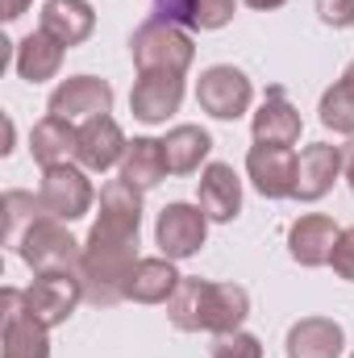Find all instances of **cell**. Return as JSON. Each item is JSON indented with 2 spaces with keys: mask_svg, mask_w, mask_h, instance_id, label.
<instances>
[{
  "mask_svg": "<svg viewBox=\"0 0 354 358\" xmlns=\"http://www.w3.org/2000/svg\"><path fill=\"white\" fill-rule=\"evenodd\" d=\"M250 317V292L242 283H213L200 275H183L179 292L167 300V321L179 334H229Z\"/></svg>",
  "mask_w": 354,
  "mask_h": 358,
  "instance_id": "cell-1",
  "label": "cell"
},
{
  "mask_svg": "<svg viewBox=\"0 0 354 358\" xmlns=\"http://www.w3.org/2000/svg\"><path fill=\"white\" fill-rule=\"evenodd\" d=\"M134 267H138V234L92 221L76 271L84 283V300H92L96 308H113L117 300H125V279Z\"/></svg>",
  "mask_w": 354,
  "mask_h": 358,
  "instance_id": "cell-2",
  "label": "cell"
},
{
  "mask_svg": "<svg viewBox=\"0 0 354 358\" xmlns=\"http://www.w3.org/2000/svg\"><path fill=\"white\" fill-rule=\"evenodd\" d=\"M129 59L138 76H187V67L196 63V46L183 25L150 17L129 34Z\"/></svg>",
  "mask_w": 354,
  "mask_h": 358,
  "instance_id": "cell-3",
  "label": "cell"
},
{
  "mask_svg": "<svg viewBox=\"0 0 354 358\" xmlns=\"http://www.w3.org/2000/svg\"><path fill=\"white\" fill-rule=\"evenodd\" d=\"M80 250H84V242H76L67 221H59L50 213L42 221H34L29 234L17 242V259L34 275H76L80 271Z\"/></svg>",
  "mask_w": 354,
  "mask_h": 358,
  "instance_id": "cell-4",
  "label": "cell"
},
{
  "mask_svg": "<svg viewBox=\"0 0 354 358\" xmlns=\"http://www.w3.org/2000/svg\"><path fill=\"white\" fill-rule=\"evenodd\" d=\"M196 104L213 117V121H238L250 113L255 104V84L242 67L234 63H213L200 71L196 80Z\"/></svg>",
  "mask_w": 354,
  "mask_h": 358,
  "instance_id": "cell-5",
  "label": "cell"
},
{
  "mask_svg": "<svg viewBox=\"0 0 354 358\" xmlns=\"http://www.w3.org/2000/svg\"><path fill=\"white\" fill-rule=\"evenodd\" d=\"M0 346L4 358H50V329L29 313L25 287L0 292Z\"/></svg>",
  "mask_w": 354,
  "mask_h": 358,
  "instance_id": "cell-6",
  "label": "cell"
},
{
  "mask_svg": "<svg viewBox=\"0 0 354 358\" xmlns=\"http://www.w3.org/2000/svg\"><path fill=\"white\" fill-rule=\"evenodd\" d=\"M92 171H84L80 163H55V167H42V183H38V196L46 204L50 217L59 221H80L88 217L92 204H96V187H92Z\"/></svg>",
  "mask_w": 354,
  "mask_h": 358,
  "instance_id": "cell-7",
  "label": "cell"
},
{
  "mask_svg": "<svg viewBox=\"0 0 354 358\" xmlns=\"http://www.w3.org/2000/svg\"><path fill=\"white\" fill-rule=\"evenodd\" d=\"M208 217L200 204H187V200H171L159 221H155V246L163 259L183 263V259H196L204 250V238H208Z\"/></svg>",
  "mask_w": 354,
  "mask_h": 358,
  "instance_id": "cell-8",
  "label": "cell"
},
{
  "mask_svg": "<svg viewBox=\"0 0 354 358\" xmlns=\"http://www.w3.org/2000/svg\"><path fill=\"white\" fill-rule=\"evenodd\" d=\"M113 84L108 80H100V76H67L59 88L50 92V100H46V113L50 117H63V121H92V117H104V113H113Z\"/></svg>",
  "mask_w": 354,
  "mask_h": 358,
  "instance_id": "cell-9",
  "label": "cell"
},
{
  "mask_svg": "<svg viewBox=\"0 0 354 358\" xmlns=\"http://www.w3.org/2000/svg\"><path fill=\"white\" fill-rule=\"evenodd\" d=\"M346 176V150L330 142H313L296 155V196L300 204H317L334 192V183Z\"/></svg>",
  "mask_w": 354,
  "mask_h": 358,
  "instance_id": "cell-10",
  "label": "cell"
},
{
  "mask_svg": "<svg viewBox=\"0 0 354 358\" xmlns=\"http://www.w3.org/2000/svg\"><path fill=\"white\" fill-rule=\"evenodd\" d=\"M84 300V283L80 275H34V283L25 287V304L29 313L46 325V329H59L76 317Z\"/></svg>",
  "mask_w": 354,
  "mask_h": 358,
  "instance_id": "cell-11",
  "label": "cell"
},
{
  "mask_svg": "<svg viewBox=\"0 0 354 358\" xmlns=\"http://www.w3.org/2000/svg\"><path fill=\"white\" fill-rule=\"evenodd\" d=\"M125 150H129V138L125 129L104 113V117H92L80 125V138H76V163L92 171V176H104L113 167L125 163Z\"/></svg>",
  "mask_w": 354,
  "mask_h": 358,
  "instance_id": "cell-12",
  "label": "cell"
},
{
  "mask_svg": "<svg viewBox=\"0 0 354 358\" xmlns=\"http://www.w3.org/2000/svg\"><path fill=\"white\" fill-rule=\"evenodd\" d=\"M246 179L263 200L296 196V150L292 146H250L246 150Z\"/></svg>",
  "mask_w": 354,
  "mask_h": 358,
  "instance_id": "cell-13",
  "label": "cell"
},
{
  "mask_svg": "<svg viewBox=\"0 0 354 358\" xmlns=\"http://www.w3.org/2000/svg\"><path fill=\"white\" fill-rule=\"evenodd\" d=\"M342 225L325 213H304L288 225V255L296 267H330V255H334V242H338Z\"/></svg>",
  "mask_w": 354,
  "mask_h": 358,
  "instance_id": "cell-14",
  "label": "cell"
},
{
  "mask_svg": "<svg viewBox=\"0 0 354 358\" xmlns=\"http://www.w3.org/2000/svg\"><path fill=\"white\" fill-rule=\"evenodd\" d=\"M250 134L259 146H296L304 134V121L296 104L283 96V88H267L263 104L250 113Z\"/></svg>",
  "mask_w": 354,
  "mask_h": 358,
  "instance_id": "cell-15",
  "label": "cell"
},
{
  "mask_svg": "<svg viewBox=\"0 0 354 358\" xmlns=\"http://www.w3.org/2000/svg\"><path fill=\"white\" fill-rule=\"evenodd\" d=\"M196 204L204 208V217L213 225H229L242 213V179L229 163H208L200 171V187H196Z\"/></svg>",
  "mask_w": 354,
  "mask_h": 358,
  "instance_id": "cell-16",
  "label": "cell"
},
{
  "mask_svg": "<svg viewBox=\"0 0 354 358\" xmlns=\"http://www.w3.org/2000/svg\"><path fill=\"white\" fill-rule=\"evenodd\" d=\"M288 358H342L346 355V329L334 317H300L288 338H283Z\"/></svg>",
  "mask_w": 354,
  "mask_h": 358,
  "instance_id": "cell-17",
  "label": "cell"
},
{
  "mask_svg": "<svg viewBox=\"0 0 354 358\" xmlns=\"http://www.w3.org/2000/svg\"><path fill=\"white\" fill-rule=\"evenodd\" d=\"M183 104V76H138L129 92V113L142 125H163Z\"/></svg>",
  "mask_w": 354,
  "mask_h": 358,
  "instance_id": "cell-18",
  "label": "cell"
},
{
  "mask_svg": "<svg viewBox=\"0 0 354 358\" xmlns=\"http://www.w3.org/2000/svg\"><path fill=\"white\" fill-rule=\"evenodd\" d=\"M63 55H67V46L59 38H50L46 29H34L13 46V71L25 84H46L63 71Z\"/></svg>",
  "mask_w": 354,
  "mask_h": 358,
  "instance_id": "cell-19",
  "label": "cell"
},
{
  "mask_svg": "<svg viewBox=\"0 0 354 358\" xmlns=\"http://www.w3.org/2000/svg\"><path fill=\"white\" fill-rule=\"evenodd\" d=\"M38 29H46L50 38H59L67 50L84 46L96 29V8L88 0H46L38 13Z\"/></svg>",
  "mask_w": 354,
  "mask_h": 358,
  "instance_id": "cell-20",
  "label": "cell"
},
{
  "mask_svg": "<svg viewBox=\"0 0 354 358\" xmlns=\"http://www.w3.org/2000/svg\"><path fill=\"white\" fill-rule=\"evenodd\" d=\"M179 283H183V275L176 271L171 259H163V255L138 259V267L125 279V300H134V304H167L179 292Z\"/></svg>",
  "mask_w": 354,
  "mask_h": 358,
  "instance_id": "cell-21",
  "label": "cell"
},
{
  "mask_svg": "<svg viewBox=\"0 0 354 358\" xmlns=\"http://www.w3.org/2000/svg\"><path fill=\"white\" fill-rule=\"evenodd\" d=\"M163 155H167V171H171V176H196V171L208 167L213 138H208V129H200V125H176V129H167V138H163Z\"/></svg>",
  "mask_w": 354,
  "mask_h": 358,
  "instance_id": "cell-22",
  "label": "cell"
},
{
  "mask_svg": "<svg viewBox=\"0 0 354 358\" xmlns=\"http://www.w3.org/2000/svg\"><path fill=\"white\" fill-rule=\"evenodd\" d=\"M142 187L129 183V179H108L100 187V213L96 221L100 225H113V229H129V234H142Z\"/></svg>",
  "mask_w": 354,
  "mask_h": 358,
  "instance_id": "cell-23",
  "label": "cell"
},
{
  "mask_svg": "<svg viewBox=\"0 0 354 358\" xmlns=\"http://www.w3.org/2000/svg\"><path fill=\"white\" fill-rule=\"evenodd\" d=\"M76 138L80 129L63 117H42L34 129H29V155L38 167H55V163H76Z\"/></svg>",
  "mask_w": 354,
  "mask_h": 358,
  "instance_id": "cell-24",
  "label": "cell"
},
{
  "mask_svg": "<svg viewBox=\"0 0 354 358\" xmlns=\"http://www.w3.org/2000/svg\"><path fill=\"white\" fill-rule=\"evenodd\" d=\"M167 176H171V171H167L163 138H134L129 150H125V163H121V179H129V183H138L142 192H150V187H159Z\"/></svg>",
  "mask_w": 354,
  "mask_h": 358,
  "instance_id": "cell-25",
  "label": "cell"
},
{
  "mask_svg": "<svg viewBox=\"0 0 354 358\" xmlns=\"http://www.w3.org/2000/svg\"><path fill=\"white\" fill-rule=\"evenodd\" d=\"M0 217H4V246L17 250V242L29 234V225L46 217V204H42V196H34V192L8 187V192L0 196Z\"/></svg>",
  "mask_w": 354,
  "mask_h": 358,
  "instance_id": "cell-26",
  "label": "cell"
},
{
  "mask_svg": "<svg viewBox=\"0 0 354 358\" xmlns=\"http://www.w3.org/2000/svg\"><path fill=\"white\" fill-rule=\"evenodd\" d=\"M317 117L330 134L338 138H354V80L342 71V80H334L330 88L321 92V104H317Z\"/></svg>",
  "mask_w": 354,
  "mask_h": 358,
  "instance_id": "cell-27",
  "label": "cell"
},
{
  "mask_svg": "<svg viewBox=\"0 0 354 358\" xmlns=\"http://www.w3.org/2000/svg\"><path fill=\"white\" fill-rule=\"evenodd\" d=\"M208 358H263V342L250 329H229V334H213Z\"/></svg>",
  "mask_w": 354,
  "mask_h": 358,
  "instance_id": "cell-28",
  "label": "cell"
},
{
  "mask_svg": "<svg viewBox=\"0 0 354 358\" xmlns=\"http://www.w3.org/2000/svg\"><path fill=\"white\" fill-rule=\"evenodd\" d=\"M238 13V0H196L192 8V25L187 29H200V34H213V29H225Z\"/></svg>",
  "mask_w": 354,
  "mask_h": 358,
  "instance_id": "cell-29",
  "label": "cell"
},
{
  "mask_svg": "<svg viewBox=\"0 0 354 358\" xmlns=\"http://www.w3.org/2000/svg\"><path fill=\"white\" fill-rule=\"evenodd\" d=\"M313 8H317L321 25H330V29H351L354 25V0H313Z\"/></svg>",
  "mask_w": 354,
  "mask_h": 358,
  "instance_id": "cell-30",
  "label": "cell"
},
{
  "mask_svg": "<svg viewBox=\"0 0 354 358\" xmlns=\"http://www.w3.org/2000/svg\"><path fill=\"white\" fill-rule=\"evenodd\" d=\"M330 267H334V275H338V279L354 283V225L338 234V242H334V255H330Z\"/></svg>",
  "mask_w": 354,
  "mask_h": 358,
  "instance_id": "cell-31",
  "label": "cell"
},
{
  "mask_svg": "<svg viewBox=\"0 0 354 358\" xmlns=\"http://www.w3.org/2000/svg\"><path fill=\"white\" fill-rule=\"evenodd\" d=\"M155 4V17H163V21H176V25H192V8H196V0H150Z\"/></svg>",
  "mask_w": 354,
  "mask_h": 358,
  "instance_id": "cell-32",
  "label": "cell"
},
{
  "mask_svg": "<svg viewBox=\"0 0 354 358\" xmlns=\"http://www.w3.org/2000/svg\"><path fill=\"white\" fill-rule=\"evenodd\" d=\"M29 4H34V0H0V17H4V21H17Z\"/></svg>",
  "mask_w": 354,
  "mask_h": 358,
  "instance_id": "cell-33",
  "label": "cell"
},
{
  "mask_svg": "<svg viewBox=\"0 0 354 358\" xmlns=\"http://www.w3.org/2000/svg\"><path fill=\"white\" fill-rule=\"evenodd\" d=\"M246 8H255V13H271V8H283L288 0H242Z\"/></svg>",
  "mask_w": 354,
  "mask_h": 358,
  "instance_id": "cell-34",
  "label": "cell"
},
{
  "mask_svg": "<svg viewBox=\"0 0 354 358\" xmlns=\"http://www.w3.org/2000/svg\"><path fill=\"white\" fill-rule=\"evenodd\" d=\"M346 183H351V192H354V142L346 146Z\"/></svg>",
  "mask_w": 354,
  "mask_h": 358,
  "instance_id": "cell-35",
  "label": "cell"
},
{
  "mask_svg": "<svg viewBox=\"0 0 354 358\" xmlns=\"http://www.w3.org/2000/svg\"><path fill=\"white\" fill-rule=\"evenodd\" d=\"M351 358H354V355H351Z\"/></svg>",
  "mask_w": 354,
  "mask_h": 358,
  "instance_id": "cell-36",
  "label": "cell"
}]
</instances>
